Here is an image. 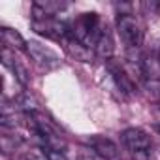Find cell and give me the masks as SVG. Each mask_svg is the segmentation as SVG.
Returning <instances> with one entry per match:
<instances>
[{"mask_svg":"<svg viewBox=\"0 0 160 160\" xmlns=\"http://www.w3.org/2000/svg\"><path fill=\"white\" fill-rule=\"evenodd\" d=\"M32 30L38 32L40 36L49 38V40H68L72 28L55 17H45V19L32 21Z\"/></svg>","mask_w":160,"mask_h":160,"instance_id":"6da1fadb","label":"cell"},{"mask_svg":"<svg viewBox=\"0 0 160 160\" xmlns=\"http://www.w3.org/2000/svg\"><path fill=\"white\" fill-rule=\"evenodd\" d=\"M117 30L122 38V42L134 49L141 45V38H143V30L138 23V19L134 15H119L117 17Z\"/></svg>","mask_w":160,"mask_h":160,"instance_id":"7a4b0ae2","label":"cell"},{"mask_svg":"<svg viewBox=\"0 0 160 160\" xmlns=\"http://www.w3.org/2000/svg\"><path fill=\"white\" fill-rule=\"evenodd\" d=\"M27 53H28V55H30V57H32L40 66H45L47 70L60 66V58H58V55H57L53 49H49V47L42 45L40 42L30 40V42L27 43Z\"/></svg>","mask_w":160,"mask_h":160,"instance_id":"3957f363","label":"cell"},{"mask_svg":"<svg viewBox=\"0 0 160 160\" xmlns=\"http://www.w3.org/2000/svg\"><path fill=\"white\" fill-rule=\"evenodd\" d=\"M121 136H122V143L132 152H136V151H147L151 147V138L141 128H126Z\"/></svg>","mask_w":160,"mask_h":160,"instance_id":"277c9868","label":"cell"},{"mask_svg":"<svg viewBox=\"0 0 160 160\" xmlns=\"http://www.w3.org/2000/svg\"><path fill=\"white\" fill-rule=\"evenodd\" d=\"M91 149L94 151L96 156H100L102 160H117L119 158V147L108 139V138H100V136H92L89 139Z\"/></svg>","mask_w":160,"mask_h":160,"instance_id":"5b68a950","label":"cell"},{"mask_svg":"<svg viewBox=\"0 0 160 160\" xmlns=\"http://www.w3.org/2000/svg\"><path fill=\"white\" fill-rule=\"evenodd\" d=\"M109 72H111V75H113L115 85H117L124 94H132V92L136 91V85H134L132 75H128L122 66H119V64H117V66H115V64H109Z\"/></svg>","mask_w":160,"mask_h":160,"instance_id":"8992f818","label":"cell"},{"mask_svg":"<svg viewBox=\"0 0 160 160\" xmlns=\"http://www.w3.org/2000/svg\"><path fill=\"white\" fill-rule=\"evenodd\" d=\"M0 36H2V43L4 47H10L12 51H21V49H27V40L21 36V32H17L15 28H10V27H2L0 28Z\"/></svg>","mask_w":160,"mask_h":160,"instance_id":"52a82bcc","label":"cell"},{"mask_svg":"<svg viewBox=\"0 0 160 160\" xmlns=\"http://www.w3.org/2000/svg\"><path fill=\"white\" fill-rule=\"evenodd\" d=\"M66 49H68V53H70L75 60L92 62V58H94V53L91 51V47H87L85 43L77 42V40H73V38H68V40H66Z\"/></svg>","mask_w":160,"mask_h":160,"instance_id":"ba28073f","label":"cell"},{"mask_svg":"<svg viewBox=\"0 0 160 160\" xmlns=\"http://www.w3.org/2000/svg\"><path fill=\"white\" fill-rule=\"evenodd\" d=\"M113 51H115L113 36H111V32L108 28H104L102 34H100V38H98V42H96V45H94V53H96V57L109 60L113 57Z\"/></svg>","mask_w":160,"mask_h":160,"instance_id":"9c48e42d","label":"cell"},{"mask_svg":"<svg viewBox=\"0 0 160 160\" xmlns=\"http://www.w3.org/2000/svg\"><path fill=\"white\" fill-rule=\"evenodd\" d=\"M15 108H19L25 113H38V100L30 92H19L13 100Z\"/></svg>","mask_w":160,"mask_h":160,"instance_id":"30bf717a","label":"cell"},{"mask_svg":"<svg viewBox=\"0 0 160 160\" xmlns=\"http://www.w3.org/2000/svg\"><path fill=\"white\" fill-rule=\"evenodd\" d=\"M34 8H38V10H42L45 15H49V17H53L58 10H62V8H66V4L64 2H51V0H45V2H42V0H38V2H34Z\"/></svg>","mask_w":160,"mask_h":160,"instance_id":"8fae6325","label":"cell"},{"mask_svg":"<svg viewBox=\"0 0 160 160\" xmlns=\"http://www.w3.org/2000/svg\"><path fill=\"white\" fill-rule=\"evenodd\" d=\"M143 87H145V91H147V94L151 98H154V100L160 102V79L149 77V79H145V81H143Z\"/></svg>","mask_w":160,"mask_h":160,"instance_id":"7c38bea8","label":"cell"},{"mask_svg":"<svg viewBox=\"0 0 160 160\" xmlns=\"http://www.w3.org/2000/svg\"><path fill=\"white\" fill-rule=\"evenodd\" d=\"M13 73H15V79H17V83L21 85V87H27L28 83H30V75H28V72H27V68L21 64V62H17L15 60V64H13Z\"/></svg>","mask_w":160,"mask_h":160,"instance_id":"4fadbf2b","label":"cell"},{"mask_svg":"<svg viewBox=\"0 0 160 160\" xmlns=\"http://www.w3.org/2000/svg\"><path fill=\"white\" fill-rule=\"evenodd\" d=\"M17 139L15 138H10V136H2L0 138V147H2V152L4 154H10V152H13L15 151V147H17Z\"/></svg>","mask_w":160,"mask_h":160,"instance_id":"5bb4252c","label":"cell"},{"mask_svg":"<svg viewBox=\"0 0 160 160\" xmlns=\"http://www.w3.org/2000/svg\"><path fill=\"white\" fill-rule=\"evenodd\" d=\"M42 151H43V154H45V158H47V160H70V158L64 154V151L51 149V147H43Z\"/></svg>","mask_w":160,"mask_h":160,"instance_id":"9a60e30c","label":"cell"},{"mask_svg":"<svg viewBox=\"0 0 160 160\" xmlns=\"http://www.w3.org/2000/svg\"><path fill=\"white\" fill-rule=\"evenodd\" d=\"M0 60H2V64L6 66V68H13V64H15V57H13V53H12V49L10 47H2V51H0Z\"/></svg>","mask_w":160,"mask_h":160,"instance_id":"2e32d148","label":"cell"},{"mask_svg":"<svg viewBox=\"0 0 160 160\" xmlns=\"http://www.w3.org/2000/svg\"><path fill=\"white\" fill-rule=\"evenodd\" d=\"M132 156H134V160H151L149 149L147 151H136V152H132Z\"/></svg>","mask_w":160,"mask_h":160,"instance_id":"e0dca14e","label":"cell"},{"mask_svg":"<svg viewBox=\"0 0 160 160\" xmlns=\"http://www.w3.org/2000/svg\"><path fill=\"white\" fill-rule=\"evenodd\" d=\"M156 12H158V15H160V2H158V8H156Z\"/></svg>","mask_w":160,"mask_h":160,"instance_id":"ac0fdd59","label":"cell"},{"mask_svg":"<svg viewBox=\"0 0 160 160\" xmlns=\"http://www.w3.org/2000/svg\"><path fill=\"white\" fill-rule=\"evenodd\" d=\"M154 130H156V132H158V134H160V126H154Z\"/></svg>","mask_w":160,"mask_h":160,"instance_id":"d6986e66","label":"cell"},{"mask_svg":"<svg viewBox=\"0 0 160 160\" xmlns=\"http://www.w3.org/2000/svg\"><path fill=\"white\" fill-rule=\"evenodd\" d=\"M158 60H160V58H158Z\"/></svg>","mask_w":160,"mask_h":160,"instance_id":"ffe728a7","label":"cell"},{"mask_svg":"<svg viewBox=\"0 0 160 160\" xmlns=\"http://www.w3.org/2000/svg\"><path fill=\"white\" fill-rule=\"evenodd\" d=\"M158 104H160V102H158Z\"/></svg>","mask_w":160,"mask_h":160,"instance_id":"44dd1931","label":"cell"}]
</instances>
